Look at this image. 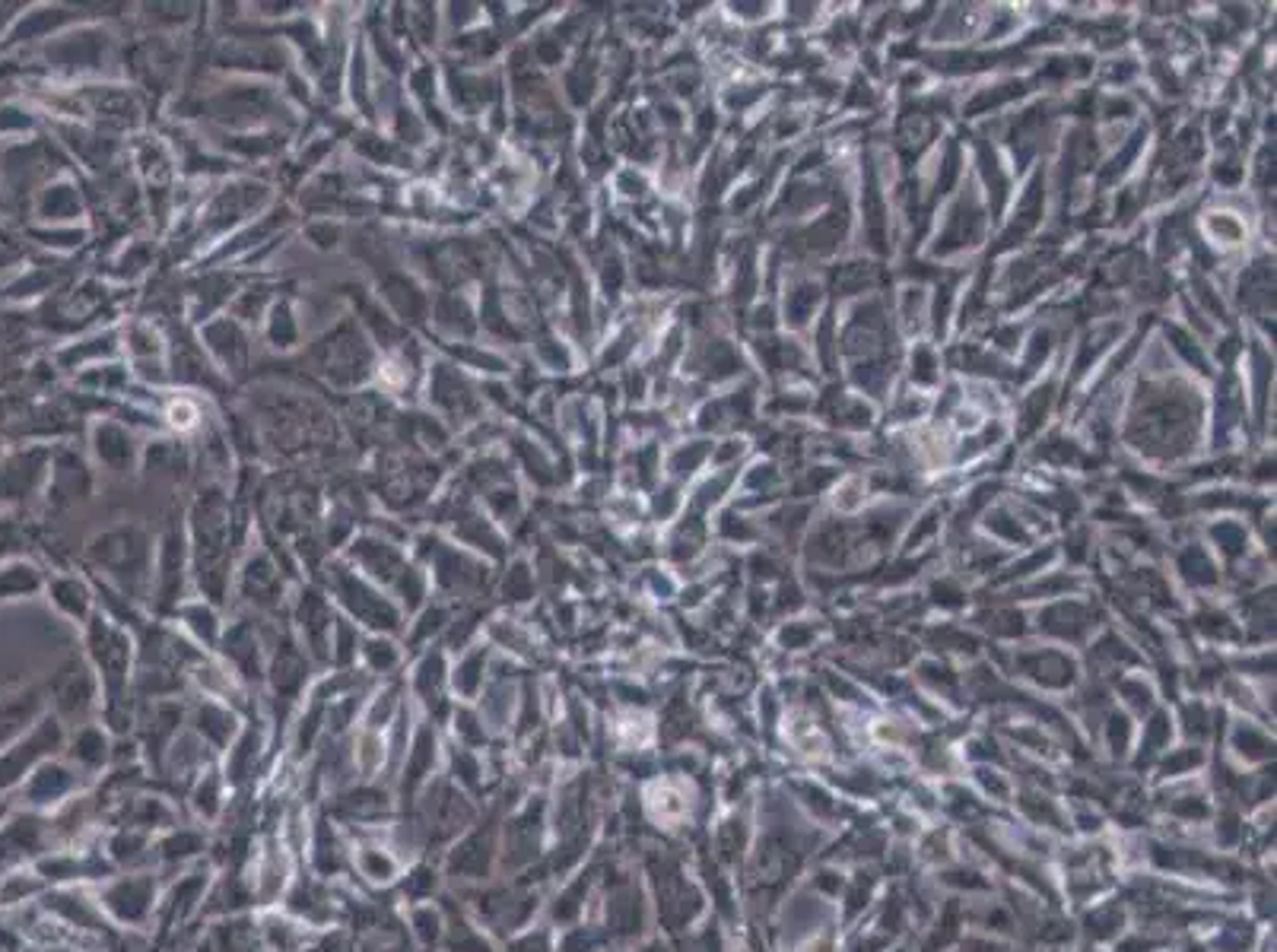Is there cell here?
Masks as SVG:
<instances>
[{"mask_svg": "<svg viewBox=\"0 0 1277 952\" xmlns=\"http://www.w3.org/2000/svg\"><path fill=\"white\" fill-rule=\"evenodd\" d=\"M842 233H846V217H842V213H833V217L820 220L814 229H807L801 238H804V248H807V251L823 254V251H833V248L839 244Z\"/></svg>", "mask_w": 1277, "mask_h": 952, "instance_id": "obj_1", "label": "cell"}, {"mask_svg": "<svg viewBox=\"0 0 1277 952\" xmlns=\"http://www.w3.org/2000/svg\"><path fill=\"white\" fill-rule=\"evenodd\" d=\"M833 283H836V292H842V296H849V292H858V289H865V286L871 283V267H868V264H849V267H839V270H836V276H833Z\"/></svg>", "mask_w": 1277, "mask_h": 952, "instance_id": "obj_2", "label": "cell"}, {"mask_svg": "<svg viewBox=\"0 0 1277 952\" xmlns=\"http://www.w3.org/2000/svg\"><path fill=\"white\" fill-rule=\"evenodd\" d=\"M814 305H817V286H810V283L798 286V289L788 296V305H785L791 324H801V321L814 312Z\"/></svg>", "mask_w": 1277, "mask_h": 952, "instance_id": "obj_3", "label": "cell"}, {"mask_svg": "<svg viewBox=\"0 0 1277 952\" xmlns=\"http://www.w3.org/2000/svg\"><path fill=\"white\" fill-rule=\"evenodd\" d=\"M979 156H982L986 178H989V185H992V191H995V210H1002V201H1005V191H1008V185H1005V175H1002V169H998V162H995V156L989 153V146H986V143L979 146Z\"/></svg>", "mask_w": 1277, "mask_h": 952, "instance_id": "obj_4", "label": "cell"}, {"mask_svg": "<svg viewBox=\"0 0 1277 952\" xmlns=\"http://www.w3.org/2000/svg\"><path fill=\"white\" fill-rule=\"evenodd\" d=\"M1023 93V83H1005V86H995L992 93H982L973 106H969V112H982V109H989V106H1002V102H1008V99H1014V96H1021Z\"/></svg>", "mask_w": 1277, "mask_h": 952, "instance_id": "obj_5", "label": "cell"}, {"mask_svg": "<svg viewBox=\"0 0 1277 952\" xmlns=\"http://www.w3.org/2000/svg\"><path fill=\"white\" fill-rule=\"evenodd\" d=\"M1049 397H1052V387H1042V391H1036V394L1026 400V410H1023V435L1032 432V426L1042 419V413H1045V407H1049Z\"/></svg>", "mask_w": 1277, "mask_h": 952, "instance_id": "obj_6", "label": "cell"}, {"mask_svg": "<svg viewBox=\"0 0 1277 952\" xmlns=\"http://www.w3.org/2000/svg\"><path fill=\"white\" fill-rule=\"evenodd\" d=\"M1141 140H1145V130H1138V133L1132 137V143H1129V146H1125V149H1122V153H1119V156L1113 159V165H1109V169L1103 172V178H1116L1119 172H1125V162H1129V159H1132V156L1138 153Z\"/></svg>", "mask_w": 1277, "mask_h": 952, "instance_id": "obj_7", "label": "cell"}, {"mask_svg": "<svg viewBox=\"0 0 1277 952\" xmlns=\"http://www.w3.org/2000/svg\"><path fill=\"white\" fill-rule=\"evenodd\" d=\"M1214 537H1217L1220 546H1227L1230 553H1236L1240 546H1246V534H1243L1240 524H1220V527L1214 530Z\"/></svg>", "mask_w": 1277, "mask_h": 952, "instance_id": "obj_8", "label": "cell"}, {"mask_svg": "<svg viewBox=\"0 0 1277 952\" xmlns=\"http://www.w3.org/2000/svg\"><path fill=\"white\" fill-rule=\"evenodd\" d=\"M957 162H960V153H957V146L950 143V149H947V162H944V175L937 178V191H941V194H944V191L953 185V178H957V172H960V165H957Z\"/></svg>", "mask_w": 1277, "mask_h": 952, "instance_id": "obj_9", "label": "cell"}, {"mask_svg": "<svg viewBox=\"0 0 1277 952\" xmlns=\"http://www.w3.org/2000/svg\"><path fill=\"white\" fill-rule=\"evenodd\" d=\"M912 365H915V368H912V375H915L918 381H934V359H931V353H928V350H918Z\"/></svg>", "mask_w": 1277, "mask_h": 952, "instance_id": "obj_10", "label": "cell"}, {"mask_svg": "<svg viewBox=\"0 0 1277 952\" xmlns=\"http://www.w3.org/2000/svg\"><path fill=\"white\" fill-rule=\"evenodd\" d=\"M989 527H992V530H998V534H1005V537H1011V540H1026L1021 527H1018V524H1011V518H1008V514H995V518L989 521Z\"/></svg>", "mask_w": 1277, "mask_h": 952, "instance_id": "obj_11", "label": "cell"}, {"mask_svg": "<svg viewBox=\"0 0 1277 952\" xmlns=\"http://www.w3.org/2000/svg\"><path fill=\"white\" fill-rule=\"evenodd\" d=\"M1045 353H1049V334H1036L1032 350H1029V356H1026V371H1032V365L1045 356Z\"/></svg>", "mask_w": 1277, "mask_h": 952, "instance_id": "obj_12", "label": "cell"}]
</instances>
